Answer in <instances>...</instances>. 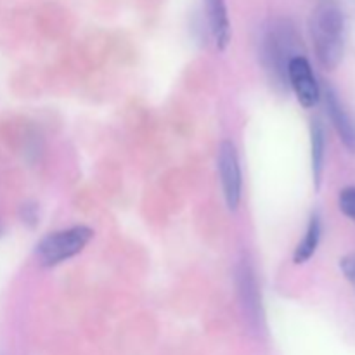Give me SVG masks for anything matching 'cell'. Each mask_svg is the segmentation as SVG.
I'll list each match as a JSON object with an SVG mask.
<instances>
[{
	"label": "cell",
	"mask_w": 355,
	"mask_h": 355,
	"mask_svg": "<svg viewBox=\"0 0 355 355\" xmlns=\"http://www.w3.org/2000/svg\"><path fill=\"white\" fill-rule=\"evenodd\" d=\"M203 6L215 47L218 51H225L231 42V21H229L225 0H203Z\"/></svg>",
	"instance_id": "obj_7"
},
{
	"label": "cell",
	"mask_w": 355,
	"mask_h": 355,
	"mask_svg": "<svg viewBox=\"0 0 355 355\" xmlns=\"http://www.w3.org/2000/svg\"><path fill=\"white\" fill-rule=\"evenodd\" d=\"M94 231L87 225H73L47 234L35 248V257L42 267H55L80 255L92 241Z\"/></svg>",
	"instance_id": "obj_3"
},
{
	"label": "cell",
	"mask_w": 355,
	"mask_h": 355,
	"mask_svg": "<svg viewBox=\"0 0 355 355\" xmlns=\"http://www.w3.org/2000/svg\"><path fill=\"white\" fill-rule=\"evenodd\" d=\"M338 207L347 218L355 220V186H347L340 191Z\"/></svg>",
	"instance_id": "obj_11"
},
{
	"label": "cell",
	"mask_w": 355,
	"mask_h": 355,
	"mask_svg": "<svg viewBox=\"0 0 355 355\" xmlns=\"http://www.w3.org/2000/svg\"><path fill=\"white\" fill-rule=\"evenodd\" d=\"M298 37L293 24L286 19H276L270 23L263 35L262 58L270 80L277 85L288 83V64L295 58Z\"/></svg>",
	"instance_id": "obj_2"
},
{
	"label": "cell",
	"mask_w": 355,
	"mask_h": 355,
	"mask_svg": "<svg viewBox=\"0 0 355 355\" xmlns=\"http://www.w3.org/2000/svg\"><path fill=\"white\" fill-rule=\"evenodd\" d=\"M324 99L333 127L338 132L340 139H342V142L345 144V148L349 149V151L355 153V125L352 118L349 116L345 106H343L342 101H340L338 94H336L331 87H326Z\"/></svg>",
	"instance_id": "obj_8"
},
{
	"label": "cell",
	"mask_w": 355,
	"mask_h": 355,
	"mask_svg": "<svg viewBox=\"0 0 355 355\" xmlns=\"http://www.w3.org/2000/svg\"><path fill=\"white\" fill-rule=\"evenodd\" d=\"M311 146H312V177H314V187L319 191L322 182V172H324V156H326V137L324 127L318 118L311 123Z\"/></svg>",
	"instance_id": "obj_10"
},
{
	"label": "cell",
	"mask_w": 355,
	"mask_h": 355,
	"mask_svg": "<svg viewBox=\"0 0 355 355\" xmlns=\"http://www.w3.org/2000/svg\"><path fill=\"white\" fill-rule=\"evenodd\" d=\"M340 269H342L345 279L352 284L355 290V253H349V255L342 257V260H340Z\"/></svg>",
	"instance_id": "obj_12"
},
{
	"label": "cell",
	"mask_w": 355,
	"mask_h": 355,
	"mask_svg": "<svg viewBox=\"0 0 355 355\" xmlns=\"http://www.w3.org/2000/svg\"><path fill=\"white\" fill-rule=\"evenodd\" d=\"M288 83L293 89L298 103L307 110L314 107L321 99L318 78H315L311 62L305 55L298 54L290 61V64H288Z\"/></svg>",
	"instance_id": "obj_5"
},
{
	"label": "cell",
	"mask_w": 355,
	"mask_h": 355,
	"mask_svg": "<svg viewBox=\"0 0 355 355\" xmlns=\"http://www.w3.org/2000/svg\"><path fill=\"white\" fill-rule=\"evenodd\" d=\"M309 30L319 64L328 71L338 68L345 52V19L340 7L331 2L319 3L309 21Z\"/></svg>",
	"instance_id": "obj_1"
},
{
	"label": "cell",
	"mask_w": 355,
	"mask_h": 355,
	"mask_svg": "<svg viewBox=\"0 0 355 355\" xmlns=\"http://www.w3.org/2000/svg\"><path fill=\"white\" fill-rule=\"evenodd\" d=\"M19 217L23 220V224H26L28 227H35L38 224V208L33 203H24L19 210Z\"/></svg>",
	"instance_id": "obj_13"
},
{
	"label": "cell",
	"mask_w": 355,
	"mask_h": 355,
	"mask_svg": "<svg viewBox=\"0 0 355 355\" xmlns=\"http://www.w3.org/2000/svg\"><path fill=\"white\" fill-rule=\"evenodd\" d=\"M236 283L239 288V297H241L243 307L245 312L248 314L250 321L259 322L262 311H260V290L259 283H257L255 272H253V267L248 262H241L236 270Z\"/></svg>",
	"instance_id": "obj_6"
},
{
	"label": "cell",
	"mask_w": 355,
	"mask_h": 355,
	"mask_svg": "<svg viewBox=\"0 0 355 355\" xmlns=\"http://www.w3.org/2000/svg\"><path fill=\"white\" fill-rule=\"evenodd\" d=\"M217 168L225 205H227L229 210H236L239 207V201H241L243 177L238 149L231 141H222L218 144Z\"/></svg>",
	"instance_id": "obj_4"
},
{
	"label": "cell",
	"mask_w": 355,
	"mask_h": 355,
	"mask_svg": "<svg viewBox=\"0 0 355 355\" xmlns=\"http://www.w3.org/2000/svg\"><path fill=\"white\" fill-rule=\"evenodd\" d=\"M321 234H322V222H321V215L318 211L311 215L307 224V231H305L304 238L300 239L298 246L295 248L293 253V262L297 266L300 263L309 262V260L314 257V253L318 252V246L321 243Z\"/></svg>",
	"instance_id": "obj_9"
},
{
	"label": "cell",
	"mask_w": 355,
	"mask_h": 355,
	"mask_svg": "<svg viewBox=\"0 0 355 355\" xmlns=\"http://www.w3.org/2000/svg\"><path fill=\"white\" fill-rule=\"evenodd\" d=\"M3 234V229H2V224H0V236Z\"/></svg>",
	"instance_id": "obj_14"
}]
</instances>
